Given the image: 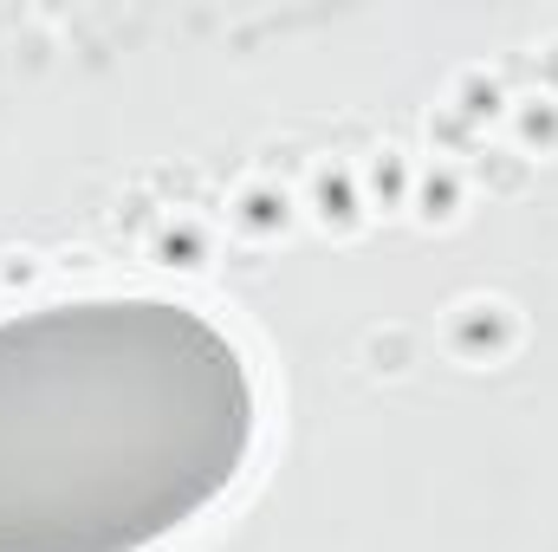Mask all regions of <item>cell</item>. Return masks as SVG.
<instances>
[{
	"label": "cell",
	"instance_id": "cell-1",
	"mask_svg": "<svg viewBox=\"0 0 558 552\" xmlns=\"http://www.w3.org/2000/svg\"><path fill=\"white\" fill-rule=\"evenodd\" d=\"M254 448L241 351L175 299L0 319V552H143Z\"/></svg>",
	"mask_w": 558,
	"mask_h": 552
}]
</instances>
